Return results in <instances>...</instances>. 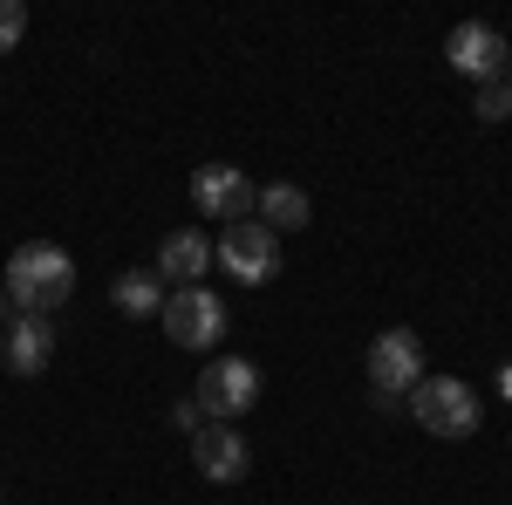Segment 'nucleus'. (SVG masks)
<instances>
[{
	"label": "nucleus",
	"mask_w": 512,
	"mask_h": 505,
	"mask_svg": "<svg viewBox=\"0 0 512 505\" xmlns=\"http://www.w3.org/2000/svg\"><path fill=\"white\" fill-rule=\"evenodd\" d=\"M69 294H76V260H69L55 239H28V246H14V260H7V308L41 314V321H48Z\"/></svg>",
	"instance_id": "obj_1"
},
{
	"label": "nucleus",
	"mask_w": 512,
	"mask_h": 505,
	"mask_svg": "<svg viewBox=\"0 0 512 505\" xmlns=\"http://www.w3.org/2000/svg\"><path fill=\"white\" fill-rule=\"evenodd\" d=\"M410 417L431 430V437H472L478 417H485V403H478L472 383H458V376H424V383L410 389Z\"/></svg>",
	"instance_id": "obj_2"
},
{
	"label": "nucleus",
	"mask_w": 512,
	"mask_h": 505,
	"mask_svg": "<svg viewBox=\"0 0 512 505\" xmlns=\"http://www.w3.org/2000/svg\"><path fill=\"white\" fill-rule=\"evenodd\" d=\"M212 260L233 273L239 287H267L280 273V239L267 219H233L226 233H219V246H212Z\"/></svg>",
	"instance_id": "obj_3"
},
{
	"label": "nucleus",
	"mask_w": 512,
	"mask_h": 505,
	"mask_svg": "<svg viewBox=\"0 0 512 505\" xmlns=\"http://www.w3.org/2000/svg\"><path fill=\"white\" fill-rule=\"evenodd\" d=\"M192 403L205 410V424H233L239 410H253V403H260V369H253L246 355H219V362L198 376Z\"/></svg>",
	"instance_id": "obj_4"
},
{
	"label": "nucleus",
	"mask_w": 512,
	"mask_h": 505,
	"mask_svg": "<svg viewBox=\"0 0 512 505\" xmlns=\"http://www.w3.org/2000/svg\"><path fill=\"white\" fill-rule=\"evenodd\" d=\"M158 321H164V335H171L178 349H219V335H226V301L205 294V287H171Z\"/></svg>",
	"instance_id": "obj_5"
},
{
	"label": "nucleus",
	"mask_w": 512,
	"mask_h": 505,
	"mask_svg": "<svg viewBox=\"0 0 512 505\" xmlns=\"http://www.w3.org/2000/svg\"><path fill=\"white\" fill-rule=\"evenodd\" d=\"M369 383H376V403H396L403 389L424 383V342H417V328H383L369 342Z\"/></svg>",
	"instance_id": "obj_6"
},
{
	"label": "nucleus",
	"mask_w": 512,
	"mask_h": 505,
	"mask_svg": "<svg viewBox=\"0 0 512 505\" xmlns=\"http://www.w3.org/2000/svg\"><path fill=\"white\" fill-rule=\"evenodd\" d=\"M192 205H198V219H246L253 205H260V192H253V178L239 171V164H198V178H192Z\"/></svg>",
	"instance_id": "obj_7"
},
{
	"label": "nucleus",
	"mask_w": 512,
	"mask_h": 505,
	"mask_svg": "<svg viewBox=\"0 0 512 505\" xmlns=\"http://www.w3.org/2000/svg\"><path fill=\"white\" fill-rule=\"evenodd\" d=\"M444 62H451L458 76H472V82H499L506 62H512V48L492 21H465V28H451V41H444Z\"/></svg>",
	"instance_id": "obj_8"
},
{
	"label": "nucleus",
	"mask_w": 512,
	"mask_h": 505,
	"mask_svg": "<svg viewBox=\"0 0 512 505\" xmlns=\"http://www.w3.org/2000/svg\"><path fill=\"white\" fill-rule=\"evenodd\" d=\"M192 465L212 478V485H233V478H246V437H239L233 424H198L192 430Z\"/></svg>",
	"instance_id": "obj_9"
},
{
	"label": "nucleus",
	"mask_w": 512,
	"mask_h": 505,
	"mask_svg": "<svg viewBox=\"0 0 512 505\" xmlns=\"http://www.w3.org/2000/svg\"><path fill=\"white\" fill-rule=\"evenodd\" d=\"M198 273H212V239L198 233V226H178V233H164V246H158V280L198 287Z\"/></svg>",
	"instance_id": "obj_10"
},
{
	"label": "nucleus",
	"mask_w": 512,
	"mask_h": 505,
	"mask_svg": "<svg viewBox=\"0 0 512 505\" xmlns=\"http://www.w3.org/2000/svg\"><path fill=\"white\" fill-rule=\"evenodd\" d=\"M48 355H55V321L14 314V321H7V369H14V376H41Z\"/></svg>",
	"instance_id": "obj_11"
},
{
	"label": "nucleus",
	"mask_w": 512,
	"mask_h": 505,
	"mask_svg": "<svg viewBox=\"0 0 512 505\" xmlns=\"http://www.w3.org/2000/svg\"><path fill=\"white\" fill-rule=\"evenodd\" d=\"M117 308L123 314H137V321H151V314H164V280H158V267H130V273H117Z\"/></svg>",
	"instance_id": "obj_12"
},
{
	"label": "nucleus",
	"mask_w": 512,
	"mask_h": 505,
	"mask_svg": "<svg viewBox=\"0 0 512 505\" xmlns=\"http://www.w3.org/2000/svg\"><path fill=\"white\" fill-rule=\"evenodd\" d=\"M260 212H267L274 233H301V226H308V192H301V185H267V192H260Z\"/></svg>",
	"instance_id": "obj_13"
},
{
	"label": "nucleus",
	"mask_w": 512,
	"mask_h": 505,
	"mask_svg": "<svg viewBox=\"0 0 512 505\" xmlns=\"http://www.w3.org/2000/svg\"><path fill=\"white\" fill-rule=\"evenodd\" d=\"M478 117L485 123H506L512 117V82L499 76V82H478Z\"/></svg>",
	"instance_id": "obj_14"
},
{
	"label": "nucleus",
	"mask_w": 512,
	"mask_h": 505,
	"mask_svg": "<svg viewBox=\"0 0 512 505\" xmlns=\"http://www.w3.org/2000/svg\"><path fill=\"white\" fill-rule=\"evenodd\" d=\"M21 35H28V7L21 0H0V55H14Z\"/></svg>",
	"instance_id": "obj_15"
},
{
	"label": "nucleus",
	"mask_w": 512,
	"mask_h": 505,
	"mask_svg": "<svg viewBox=\"0 0 512 505\" xmlns=\"http://www.w3.org/2000/svg\"><path fill=\"white\" fill-rule=\"evenodd\" d=\"M171 424H178V430H198V424H205V410L185 396V403H171Z\"/></svg>",
	"instance_id": "obj_16"
},
{
	"label": "nucleus",
	"mask_w": 512,
	"mask_h": 505,
	"mask_svg": "<svg viewBox=\"0 0 512 505\" xmlns=\"http://www.w3.org/2000/svg\"><path fill=\"white\" fill-rule=\"evenodd\" d=\"M499 396H506V403H512V362H506V369H499Z\"/></svg>",
	"instance_id": "obj_17"
},
{
	"label": "nucleus",
	"mask_w": 512,
	"mask_h": 505,
	"mask_svg": "<svg viewBox=\"0 0 512 505\" xmlns=\"http://www.w3.org/2000/svg\"><path fill=\"white\" fill-rule=\"evenodd\" d=\"M506 82H512V62H506Z\"/></svg>",
	"instance_id": "obj_18"
}]
</instances>
